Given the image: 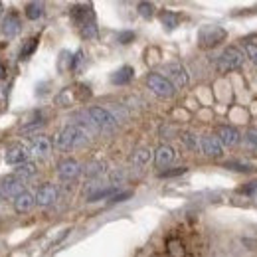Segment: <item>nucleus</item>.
Here are the masks:
<instances>
[{
	"label": "nucleus",
	"instance_id": "nucleus-1",
	"mask_svg": "<svg viewBox=\"0 0 257 257\" xmlns=\"http://www.w3.org/2000/svg\"><path fill=\"white\" fill-rule=\"evenodd\" d=\"M164 251L166 257H196L200 251V235L196 229L180 227L168 231L164 239Z\"/></svg>",
	"mask_w": 257,
	"mask_h": 257
},
{
	"label": "nucleus",
	"instance_id": "nucleus-2",
	"mask_svg": "<svg viewBox=\"0 0 257 257\" xmlns=\"http://www.w3.org/2000/svg\"><path fill=\"white\" fill-rule=\"evenodd\" d=\"M85 141H87V131H85V127H81V125H67L58 135L56 145L60 149H73V147H77V145H81Z\"/></svg>",
	"mask_w": 257,
	"mask_h": 257
},
{
	"label": "nucleus",
	"instance_id": "nucleus-3",
	"mask_svg": "<svg viewBox=\"0 0 257 257\" xmlns=\"http://www.w3.org/2000/svg\"><path fill=\"white\" fill-rule=\"evenodd\" d=\"M241 62H243V54L237 48H225L220 54L218 62H216V67H218L220 73H227V71L237 69L241 65Z\"/></svg>",
	"mask_w": 257,
	"mask_h": 257
},
{
	"label": "nucleus",
	"instance_id": "nucleus-4",
	"mask_svg": "<svg viewBox=\"0 0 257 257\" xmlns=\"http://www.w3.org/2000/svg\"><path fill=\"white\" fill-rule=\"evenodd\" d=\"M225 30L222 26H204L198 32V44L200 48H216L220 42H224Z\"/></svg>",
	"mask_w": 257,
	"mask_h": 257
},
{
	"label": "nucleus",
	"instance_id": "nucleus-5",
	"mask_svg": "<svg viewBox=\"0 0 257 257\" xmlns=\"http://www.w3.org/2000/svg\"><path fill=\"white\" fill-rule=\"evenodd\" d=\"M147 83H149V87L159 97H172L176 93V87L164 75H161V73H149Z\"/></svg>",
	"mask_w": 257,
	"mask_h": 257
},
{
	"label": "nucleus",
	"instance_id": "nucleus-6",
	"mask_svg": "<svg viewBox=\"0 0 257 257\" xmlns=\"http://www.w3.org/2000/svg\"><path fill=\"white\" fill-rule=\"evenodd\" d=\"M71 18H73V22L79 28H85L89 24H95V14H93V10H91L89 4L87 6L85 4H75L71 8Z\"/></svg>",
	"mask_w": 257,
	"mask_h": 257
},
{
	"label": "nucleus",
	"instance_id": "nucleus-7",
	"mask_svg": "<svg viewBox=\"0 0 257 257\" xmlns=\"http://www.w3.org/2000/svg\"><path fill=\"white\" fill-rule=\"evenodd\" d=\"M166 79L174 87H186L188 85V71L182 64H168L166 65Z\"/></svg>",
	"mask_w": 257,
	"mask_h": 257
},
{
	"label": "nucleus",
	"instance_id": "nucleus-8",
	"mask_svg": "<svg viewBox=\"0 0 257 257\" xmlns=\"http://www.w3.org/2000/svg\"><path fill=\"white\" fill-rule=\"evenodd\" d=\"M89 117H91V121L95 123L97 127H101V128H113L117 125V119H115L109 111H105V109H101V107H91V109H89Z\"/></svg>",
	"mask_w": 257,
	"mask_h": 257
},
{
	"label": "nucleus",
	"instance_id": "nucleus-9",
	"mask_svg": "<svg viewBox=\"0 0 257 257\" xmlns=\"http://www.w3.org/2000/svg\"><path fill=\"white\" fill-rule=\"evenodd\" d=\"M20 28H22V24H20L18 14L16 12H10V14H6L4 22H2L0 32H2V36H6V38H14L16 34L20 32Z\"/></svg>",
	"mask_w": 257,
	"mask_h": 257
},
{
	"label": "nucleus",
	"instance_id": "nucleus-10",
	"mask_svg": "<svg viewBox=\"0 0 257 257\" xmlns=\"http://www.w3.org/2000/svg\"><path fill=\"white\" fill-rule=\"evenodd\" d=\"M28 149L24 147V145H12L8 151H6V162L8 164H24V162L28 161Z\"/></svg>",
	"mask_w": 257,
	"mask_h": 257
},
{
	"label": "nucleus",
	"instance_id": "nucleus-11",
	"mask_svg": "<svg viewBox=\"0 0 257 257\" xmlns=\"http://www.w3.org/2000/svg\"><path fill=\"white\" fill-rule=\"evenodd\" d=\"M56 200H58V190H56V186L44 184V186L38 188V194H36L38 206H50V204H54Z\"/></svg>",
	"mask_w": 257,
	"mask_h": 257
},
{
	"label": "nucleus",
	"instance_id": "nucleus-12",
	"mask_svg": "<svg viewBox=\"0 0 257 257\" xmlns=\"http://www.w3.org/2000/svg\"><path fill=\"white\" fill-rule=\"evenodd\" d=\"M202 151L208 157H222V141L218 137H204L202 139Z\"/></svg>",
	"mask_w": 257,
	"mask_h": 257
},
{
	"label": "nucleus",
	"instance_id": "nucleus-13",
	"mask_svg": "<svg viewBox=\"0 0 257 257\" xmlns=\"http://www.w3.org/2000/svg\"><path fill=\"white\" fill-rule=\"evenodd\" d=\"M58 174H60V178H64V180H73V178L79 174V164L73 161V159L62 161L60 166H58Z\"/></svg>",
	"mask_w": 257,
	"mask_h": 257
},
{
	"label": "nucleus",
	"instance_id": "nucleus-14",
	"mask_svg": "<svg viewBox=\"0 0 257 257\" xmlns=\"http://www.w3.org/2000/svg\"><path fill=\"white\" fill-rule=\"evenodd\" d=\"M22 192H26V190H24V184H22L20 178L10 176V178L4 180V184H2V194H4V196H12V198H16V196H20Z\"/></svg>",
	"mask_w": 257,
	"mask_h": 257
},
{
	"label": "nucleus",
	"instance_id": "nucleus-15",
	"mask_svg": "<svg viewBox=\"0 0 257 257\" xmlns=\"http://www.w3.org/2000/svg\"><path fill=\"white\" fill-rule=\"evenodd\" d=\"M218 139L222 141V145H227V147H235V145L239 143V133H237V128L224 125V127L218 128Z\"/></svg>",
	"mask_w": 257,
	"mask_h": 257
},
{
	"label": "nucleus",
	"instance_id": "nucleus-16",
	"mask_svg": "<svg viewBox=\"0 0 257 257\" xmlns=\"http://www.w3.org/2000/svg\"><path fill=\"white\" fill-rule=\"evenodd\" d=\"M34 204H36V198H34L30 192H22L20 196L14 198V210H16L18 214H26V212H30Z\"/></svg>",
	"mask_w": 257,
	"mask_h": 257
},
{
	"label": "nucleus",
	"instance_id": "nucleus-17",
	"mask_svg": "<svg viewBox=\"0 0 257 257\" xmlns=\"http://www.w3.org/2000/svg\"><path fill=\"white\" fill-rule=\"evenodd\" d=\"M50 151H52V143H50V139H48V137H44V135L34 137L32 139V153L34 155H38V157H48V155H50Z\"/></svg>",
	"mask_w": 257,
	"mask_h": 257
},
{
	"label": "nucleus",
	"instance_id": "nucleus-18",
	"mask_svg": "<svg viewBox=\"0 0 257 257\" xmlns=\"http://www.w3.org/2000/svg\"><path fill=\"white\" fill-rule=\"evenodd\" d=\"M174 149L172 147H168V145H162L157 149V153H155V162H157V166H168L170 162L174 161Z\"/></svg>",
	"mask_w": 257,
	"mask_h": 257
},
{
	"label": "nucleus",
	"instance_id": "nucleus-19",
	"mask_svg": "<svg viewBox=\"0 0 257 257\" xmlns=\"http://www.w3.org/2000/svg\"><path fill=\"white\" fill-rule=\"evenodd\" d=\"M133 67L131 65H123L121 69H117L113 75H111V81L115 83V85H125V83H128L131 79H133Z\"/></svg>",
	"mask_w": 257,
	"mask_h": 257
},
{
	"label": "nucleus",
	"instance_id": "nucleus-20",
	"mask_svg": "<svg viewBox=\"0 0 257 257\" xmlns=\"http://www.w3.org/2000/svg\"><path fill=\"white\" fill-rule=\"evenodd\" d=\"M161 22L166 30H174V28L180 24V14H176V12H172V10H162Z\"/></svg>",
	"mask_w": 257,
	"mask_h": 257
},
{
	"label": "nucleus",
	"instance_id": "nucleus-21",
	"mask_svg": "<svg viewBox=\"0 0 257 257\" xmlns=\"http://www.w3.org/2000/svg\"><path fill=\"white\" fill-rule=\"evenodd\" d=\"M149 161H151V151H149V149H139V151H135L133 157H131V162H133L135 166H145Z\"/></svg>",
	"mask_w": 257,
	"mask_h": 257
},
{
	"label": "nucleus",
	"instance_id": "nucleus-22",
	"mask_svg": "<svg viewBox=\"0 0 257 257\" xmlns=\"http://www.w3.org/2000/svg\"><path fill=\"white\" fill-rule=\"evenodd\" d=\"M44 14V4L42 2H30L26 4V18L28 20H38Z\"/></svg>",
	"mask_w": 257,
	"mask_h": 257
},
{
	"label": "nucleus",
	"instance_id": "nucleus-23",
	"mask_svg": "<svg viewBox=\"0 0 257 257\" xmlns=\"http://www.w3.org/2000/svg\"><path fill=\"white\" fill-rule=\"evenodd\" d=\"M34 174H36V164H34V162H24V164H20V166L16 168V178H20V180L30 178Z\"/></svg>",
	"mask_w": 257,
	"mask_h": 257
},
{
	"label": "nucleus",
	"instance_id": "nucleus-24",
	"mask_svg": "<svg viewBox=\"0 0 257 257\" xmlns=\"http://www.w3.org/2000/svg\"><path fill=\"white\" fill-rule=\"evenodd\" d=\"M115 194H117V190H115L113 186H111V188H99V190H95V192L89 194V198H87V200H89V202H99V200H103V198H109V196L113 198Z\"/></svg>",
	"mask_w": 257,
	"mask_h": 257
},
{
	"label": "nucleus",
	"instance_id": "nucleus-25",
	"mask_svg": "<svg viewBox=\"0 0 257 257\" xmlns=\"http://www.w3.org/2000/svg\"><path fill=\"white\" fill-rule=\"evenodd\" d=\"M36 48H38V38H30V40H26V42H24V46H22V50H20V58H22V60L30 58L34 52H36Z\"/></svg>",
	"mask_w": 257,
	"mask_h": 257
},
{
	"label": "nucleus",
	"instance_id": "nucleus-26",
	"mask_svg": "<svg viewBox=\"0 0 257 257\" xmlns=\"http://www.w3.org/2000/svg\"><path fill=\"white\" fill-rule=\"evenodd\" d=\"M139 14L143 16V18H153V14H155V4L153 2H139Z\"/></svg>",
	"mask_w": 257,
	"mask_h": 257
},
{
	"label": "nucleus",
	"instance_id": "nucleus-27",
	"mask_svg": "<svg viewBox=\"0 0 257 257\" xmlns=\"http://www.w3.org/2000/svg\"><path fill=\"white\" fill-rule=\"evenodd\" d=\"M186 172V166H178V168H172V170H162L161 178H172V176H180Z\"/></svg>",
	"mask_w": 257,
	"mask_h": 257
},
{
	"label": "nucleus",
	"instance_id": "nucleus-28",
	"mask_svg": "<svg viewBox=\"0 0 257 257\" xmlns=\"http://www.w3.org/2000/svg\"><path fill=\"white\" fill-rule=\"evenodd\" d=\"M243 48H245V54H247V58L257 65V46L255 44H243Z\"/></svg>",
	"mask_w": 257,
	"mask_h": 257
},
{
	"label": "nucleus",
	"instance_id": "nucleus-29",
	"mask_svg": "<svg viewBox=\"0 0 257 257\" xmlns=\"http://www.w3.org/2000/svg\"><path fill=\"white\" fill-rule=\"evenodd\" d=\"M103 172V164L101 162H91L89 166H87V174L89 176H97V174H101Z\"/></svg>",
	"mask_w": 257,
	"mask_h": 257
},
{
	"label": "nucleus",
	"instance_id": "nucleus-30",
	"mask_svg": "<svg viewBox=\"0 0 257 257\" xmlns=\"http://www.w3.org/2000/svg\"><path fill=\"white\" fill-rule=\"evenodd\" d=\"M227 168H231V170H239V172H249V170H253L251 164H237V162H229Z\"/></svg>",
	"mask_w": 257,
	"mask_h": 257
},
{
	"label": "nucleus",
	"instance_id": "nucleus-31",
	"mask_svg": "<svg viewBox=\"0 0 257 257\" xmlns=\"http://www.w3.org/2000/svg\"><path fill=\"white\" fill-rule=\"evenodd\" d=\"M81 34H83V38H95V36H97V26H95V24H89V26L81 28Z\"/></svg>",
	"mask_w": 257,
	"mask_h": 257
},
{
	"label": "nucleus",
	"instance_id": "nucleus-32",
	"mask_svg": "<svg viewBox=\"0 0 257 257\" xmlns=\"http://www.w3.org/2000/svg\"><path fill=\"white\" fill-rule=\"evenodd\" d=\"M81 64H83V52H77L75 58L71 60V69H73V71H79V65Z\"/></svg>",
	"mask_w": 257,
	"mask_h": 257
},
{
	"label": "nucleus",
	"instance_id": "nucleus-33",
	"mask_svg": "<svg viewBox=\"0 0 257 257\" xmlns=\"http://www.w3.org/2000/svg\"><path fill=\"white\" fill-rule=\"evenodd\" d=\"M245 141H247V145H251L253 149H257V131H247L245 133Z\"/></svg>",
	"mask_w": 257,
	"mask_h": 257
},
{
	"label": "nucleus",
	"instance_id": "nucleus-34",
	"mask_svg": "<svg viewBox=\"0 0 257 257\" xmlns=\"http://www.w3.org/2000/svg\"><path fill=\"white\" fill-rule=\"evenodd\" d=\"M182 143H186L190 149H196V147H198V141L194 139V135H190V133H184V135H182Z\"/></svg>",
	"mask_w": 257,
	"mask_h": 257
},
{
	"label": "nucleus",
	"instance_id": "nucleus-35",
	"mask_svg": "<svg viewBox=\"0 0 257 257\" xmlns=\"http://www.w3.org/2000/svg\"><path fill=\"white\" fill-rule=\"evenodd\" d=\"M117 40H119L121 44H131V42L135 40V32H121Z\"/></svg>",
	"mask_w": 257,
	"mask_h": 257
},
{
	"label": "nucleus",
	"instance_id": "nucleus-36",
	"mask_svg": "<svg viewBox=\"0 0 257 257\" xmlns=\"http://www.w3.org/2000/svg\"><path fill=\"white\" fill-rule=\"evenodd\" d=\"M131 196H133V192H131V190H127V192H121V194H115V196L111 198V202H113V204H117V202H125V200H127V198H131Z\"/></svg>",
	"mask_w": 257,
	"mask_h": 257
},
{
	"label": "nucleus",
	"instance_id": "nucleus-37",
	"mask_svg": "<svg viewBox=\"0 0 257 257\" xmlns=\"http://www.w3.org/2000/svg\"><path fill=\"white\" fill-rule=\"evenodd\" d=\"M257 190V182H251V184H249V186H245V188H241V190H239V192L241 194H253Z\"/></svg>",
	"mask_w": 257,
	"mask_h": 257
},
{
	"label": "nucleus",
	"instance_id": "nucleus-38",
	"mask_svg": "<svg viewBox=\"0 0 257 257\" xmlns=\"http://www.w3.org/2000/svg\"><path fill=\"white\" fill-rule=\"evenodd\" d=\"M6 77V67L0 64V79H4Z\"/></svg>",
	"mask_w": 257,
	"mask_h": 257
},
{
	"label": "nucleus",
	"instance_id": "nucleus-39",
	"mask_svg": "<svg viewBox=\"0 0 257 257\" xmlns=\"http://www.w3.org/2000/svg\"><path fill=\"white\" fill-rule=\"evenodd\" d=\"M2 198H4V194H2V190H0V200H2Z\"/></svg>",
	"mask_w": 257,
	"mask_h": 257
},
{
	"label": "nucleus",
	"instance_id": "nucleus-40",
	"mask_svg": "<svg viewBox=\"0 0 257 257\" xmlns=\"http://www.w3.org/2000/svg\"><path fill=\"white\" fill-rule=\"evenodd\" d=\"M0 10H2V4H0Z\"/></svg>",
	"mask_w": 257,
	"mask_h": 257
}]
</instances>
